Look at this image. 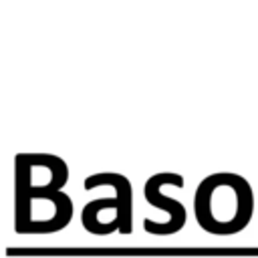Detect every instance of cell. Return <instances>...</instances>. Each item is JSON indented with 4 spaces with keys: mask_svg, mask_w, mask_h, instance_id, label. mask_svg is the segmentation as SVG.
Returning <instances> with one entry per match:
<instances>
[{
    "mask_svg": "<svg viewBox=\"0 0 258 258\" xmlns=\"http://www.w3.org/2000/svg\"><path fill=\"white\" fill-rule=\"evenodd\" d=\"M101 183H109L113 185L119 196H117V202H119V228L123 234H129L131 232V187H129V181L123 177V175H117V173H99V175H91L85 179V187H95V185H101Z\"/></svg>",
    "mask_w": 258,
    "mask_h": 258,
    "instance_id": "7a4b0ae2",
    "label": "cell"
},
{
    "mask_svg": "<svg viewBox=\"0 0 258 258\" xmlns=\"http://www.w3.org/2000/svg\"><path fill=\"white\" fill-rule=\"evenodd\" d=\"M161 183H175L177 187L183 185V179L177 175V173H159V175H153L147 183H145V198L151 206L155 208H161L165 212L171 214V222H165V224H153L151 220H145V230L147 232H153V234H173L177 232L183 222H185V210L179 202L175 200H169V198H163L159 194V185Z\"/></svg>",
    "mask_w": 258,
    "mask_h": 258,
    "instance_id": "6da1fadb",
    "label": "cell"
}]
</instances>
